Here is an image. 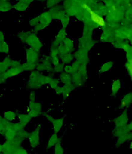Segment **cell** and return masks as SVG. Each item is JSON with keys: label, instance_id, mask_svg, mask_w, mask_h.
I'll list each match as a JSON object with an SVG mask.
<instances>
[{"label": "cell", "instance_id": "30", "mask_svg": "<svg viewBox=\"0 0 132 154\" xmlns=\"http://www.w3.org/2000/svg\"><path fill=\"white\" fill-rule=\"evenodd\" d=\"M0 51H1V44H0Z\"/></svg>", "mask_w": 132, "mask_h": 154}, {"label": "cell", "instance_id": "27", "mask_svg": "<svg viewBox=\"0 0 132 154\" xmlns=\"http://www.w3.org/2000/svg\"><path fill=\"white\" fill-rule=\"evenodd\" d=\"M17 1L21 3H23V4H26L27 5H29L33 2V0H17Z\"/></svg>", "mask_w": 132, "mask_h": 154}, {"label": "cell", "instance_id": "22", "mask_svg": "<svg viewBox=\"0 0 132 154\" xmlns=\"http://www.w3.org/2000/svg\"><path fill=\"white\" fill-rule=\"evenodd\" d=\"M57 136L56 135L54 134L52 135V137H51V139L49 141V145H48V147H50L51 146H53L54 145L56 144L57 142Z\"/></svg>", "mask_w": 132, "mask_h": 154}, {"label": "cell", "instance_id": "17", "mask_svg": "<svg viewBox=\"0 0 132 154\" xmlns=\"http://www.w3.org/2000/svg\"><path fill=\"white\" fill-rule=\"evenodd\" d=\"M112 66H113L112 61H108V62L104 63L103 66H102V67H101L100 71V73L107 72V71L111 69V67H112Z\"/></svg>", "mask_w": 132, "mask_h": 154}, {"label": "cell", "instance_id": "2", "mask_svg": "<svg viewBox=\"0 0 132 154\" xmlns=\"http://www.w3.org/2000/svg\"><path fill=\"white\" fill-rule=\"evenodd\" d=\"M39 23L35 27V32H38L45 28V27L49 26L51 21L52 17L49 11L44 12L41 15H39Z\"/></svg>", "mask_w": 132, "mask_h": 154}, {"label": "cell", "instance_id": "8", "mask_svg": "<svg viewBox=\"0 0 132 154\" xmlns=\"http://www.w3.org/2000/svg\"><path fill=\"white\" fill-rule=\"evenodd\" d=\"M66 30L65 29L62 28L60 31V32L58 33V34L56 37V39L54 42V45L57 46L58 45L60 44L63 41L64 39L66 38Z\"/></svg>", "mask_w": 132, "mask_h": 154}, {"label": "cell", "instance_id": "31", "mask_svg": "<svg viewBox=\"0 0 132 154\" xmlns=\"http://www.w3.org/2000/svg\"><path fill=\"white\" fill-rule=\"evenodd\" d=\"M33 1H34V0H33Z\"/></svg>", "mask_w": 132, "mask_h": 154}, {"label": "cell", "instance_id": "10", "mask_svg": "<svg viewBox=\"0 0 132 154\" xmlns=\"http://www.w3.org/2000/svg\"><path fill=\"white\" fill-rule=\"evenodd\" d=\"M12 8L9 0H0V11H7L10 10Z\"/></svg>", "mask_w": 132, "mask_h": 154}, {"label": "cell", "instance_id": "12", "mask_svg": "<svg viewBox=\"0 0 132 154\" xmlns=\"http://www.w3.org/2000/svg\"><path fill=\"white\" fill-rule=\"evenodd\" d=\"M125 67L129 73V75L132 76V55L130 54H127V62L125 63Z\"/></svg>", "mask_w": 132, "mask_h": 154}, {"label": "cell", "instance_id": "13", "mask_svg": "<svg viewBox=\"0 0 132 154\" xmlns=\"http://www.w3.org/2000/svg\"><path fill=\"white\" fill-rule=\"evenodd\" d=\"M121 88V83L119 79H115L113 81L112 86V95H115L118 93L119 89Z\"/></svg>", "mask_w": 132, "mask_h": 154}, {"label": "cell", "instance_id": "23", "mask_svg": "<svg viewBox=\"0 0 132 154\" xmlns=\"http://www.w3.org/2000/svg\"><path fill=\"white\" fill-rule=\"evenodd\" d=\"M39 22V17H37L33 18V19L29 21V24L32 26H36Z\"/></svg>", "mask_w": 132, "mask_h": 154}, {"label": "cell", "instance_id": "25", "mask_svg": "<svg viewBox=\"0 0 132 154\" xmlns=\"http://www.w3.org/2000/svg\"><path fill=\"white\" fill-rule=\"evenodd\" d=\"M1 51H3V52H5V53H7V52L8 51V45L4 42H2V44H1Z\"/></svg>", "mask_w": 132, "mask_h": 154}, {"label": "cell", "instance_id": "16", "mask_svg": "<svg viewBox=\"0 0 132 154\" xmlns=\"http://www.w3.org/2000/svg\"><path fill=\"white\" fill-rule=\"evenodd\" d=\"M29 5H27L26 4H23V3H21L18 2L17 3H16L14 6V8L15 10H16L17 11H26L27 8H28Z\"/></svg>", "mask_w": 132, "mask_h": 154}, {"label": "cell", "instance_id": "3", "mask_svg": "<svg viewBox=\"0 0 132 154\" xmlns=\"http://www.w3.org/2000/svg\"><path fill=\"white\" fill-rule=\"evenodd\" d=\"M25 42H26L27 44L30 45L31 48L33 49V50L38 51H39L42 47L41 42L35 33H29V35L26 38Z\"/></svg>", "mask_w": 132, "mask_h": 154}, {"label": "cell", "instance_id": "20", "mask_svg": "<svg viewBox=\"0 0 132 154\" xmlns=\"http://www.w3.org/2000/svg\"><path fill=\"white\" fill-rule=\"evenodd\" d=\"M60 20L61 21V23H62L63 28V29H66V27L67 26V25H68V23H69V15H68L67 14L65 15L62 18H61Z\"/></svg>", "mask_w": 132, "mask_h": 154}, {"label": "cell", "instance_id": "1", "mask_svg": "<svg viewBox=\"0 0 132 154\" xmlns=\"http://www.w3.org/2000/svg\"><path fill=\"white\" fill-rule=\"evenodd\" d=\"M79 4L80 5V7L82 10L86 11L89 14L90 20L92 23L102 27L106 26V22L105 20L103 19V17L101 16L100 14H97L96 11H94L90 5L84 2H79Z\"/></svg>", "mask_w": 132, "mask_h": 154}, {"label": "cell", "instance_id": "9", "mask_svg": "<svg viewBox=\"0 0 132 154\" xmlns=\"http://www.w3.org/2000/svg\"><path fill=\"white\" fill-rule=\"evenodd\" d=\"M48 69H51V62L50 60L49 57H46L45 59L43 61V63L41 65H39L38 66V70H49Z\"/></svg>", "mask_w": 132, "mask_h": 154}, {"label": "cell", "instance_id": "26", "mask_svg": "<svg viewBox=\"0 0 132 154\" xmlns=\"http://www.w3.org/2000/svg\"><path fill=\"white\" fill-rule=\"evenodd\" d=\"M63 63H61V64H57L56 66V68L55 69H56V72H61V71L63 70Z\"/></svg>", "mask_w": 132, "mask_h": 154}, {"label": "cell", "instance_id": "21", "mask_svg": "<svg viewBox=\"0 0 132 154\" xmlns=\"http://www.w3.org/2000/svg\"><path fill=\"white\" fill-rule=\"evenodd\" d=\"M62 1L63 0H47V8H51L53 6L57 5Z\"/></svg>", "mask_w": 132, "mask_h": 154}, {"label": "cell", "instance_id": "6", "mask_svg": "<svg viewBox=\"0 0 132 154\" xmlns=\"http://www.w3.org/2000/svg\"><path fill=\"white\" fill-rule=\"evenodd\" d=\"M39 128L37 129L29 135V141L32 147H36L39 143Z\"/></svg>", "mask_w": 132, "mask_h": 154}, {"label": "cell", "instance_id": "15", "mask_svg": "<svg viewBox=\"0 0 132 154\" xmlns=\"http://www.w3.org/2000/svg\"><path fill=\"white\" fill-rule=\"evenodd\" d=\"M58 54H58L57 49H54V50L51 52V62L53 63V64L55 65V66H56L57 64L59 63V60H58V57H57Z\"/></svg>", "mask_w": 132, "mask_h": 154}, {"label": "cell", "instance_id": "5", "mask_svg": "<svg viewBox=\"0 0 132 154\" xmlns=\"http://www.w3.org/2000/svg\"><path fill=\"white\" fill-rule=\"evenodd\" d=\"M75 57L78 60H79V63H82V64H85L87 62V51L85 50H79L77 51L75 54Z\"/></svg>", "mask_w": 132, "mask_h": 154}, {"label": "cell", "instance_id": "24", "mask_svg": "<svg viewBox=\"0 0 132 154\" xmlns=\"http://www.w3.org/2000/svg\"><path fill=\"white\" fill-rule=\"evenodd\" d=\"M29 33H27V32H23V33H21L19 34V37L21 39V41H23L25 42H26V39L27 38V36L29 35Z\"/></svg>", "mask_w": 132, "mask_h": 154}, {"label": "cell", "instance_id": "18", "mask_svg": "<svg viewBox=\"0 0 132 154\" xmlns=\"http://www.w3.org/2000/svg\"><path fill=\"white\" fill-rule=\"evenodd\" d=\"M21 67H22L23 70H26V71L33 70V69L35 68V63L27 62V61L26 63H24L21 66Z\"/></svg>", "mask_w": 132, "mask_h": 154}, {"label": "cell", "instance_id": "19", "mask_svg": "<svg viewBox=\"0 0 132 154\" xmlns=\"http://www.w3.org/2000/svg\"><path fill=\"white\" fill-rule=\"evenodd\" d=\"M61 58H62V61L63 63H69L72 61L73 56L71 54L69 53L64 55L63 56L61 57Z\"/></svg>", "mask_w": 132, "mask_h": 154}, {"label": "cell", "instance_id": "4", "mask_svg": "<svg viewBox=\"0 0 132 154\" xmlns=\"http://www.w3.org/2000/svg\"><path fill=\"white\" fill-rule=\"evenodd\" d=\"M39 51L33 50L32 48L28 49L26 50V55H27V62L36 63L38 60L39 57Z\"/></svg>", "mask_w": 132, "mask_h": 154}, {"label": "cell", "instance_id": "29", "mask_svg": "<svg viewBox=\"0 0 132 154\" xmlns=\"http://www.w3.org/2000/svg\"><path fill=\"white\" fill-rule=\"evenodd\" d=\"M39 1H41V2H45V0H39Z\"/></svg>", "mask_w": 132, "mask_h": 154}, {"label": "cell", "instance_id": "7", "mask_svg": "<svg viewBox=\"0 0 132 154\" xmlns=\"http://www.w3.org/2000/svg\"><path fill=\"white\" fill-rule=\"evenodd\" d=\"M23 71L22 67L21 66H17V67H13L11 69H9L7 72L5 73L6 77H12L17 75Z\"/></svg>", "mask_w": 132, "mask_h": 154}, {"label": "cell", "instance_id": "28", "mask_svg": "<svg viewBox=\"0 0 132 154\" xmlns=\"http://www.w3.org/2000/svg\"><path fill=\"white\" fill-rule=\"evenodd\" d=\"M0 42H4V35L1 32H0Z\"/></svg>", "mask_w": 132, "mask_h": 154}, {"label": "cell", "instance_id": "14", "mask_svg": "<svg viewBox=\"0 0 132 154\" xmlns=\"http://www.w3.org/2000/svg\"><path fill=\"white\" fill-rule=\"evenodd\" d=\"M131 101V94H128L123 98L121 104V108H124L125 107H128L130 106Z\"/></svg>", "mask_w": 132, "mask_h": 154}, {"label": "cell", "instance_id": "11", "mask_svg": "<svg viewBox=\"0 0 132 154\" xmlns=\"http://www.w3.org/2000/svg\"><path fill=\"white\" fill-rule=\"evenodd\" d=\"M45 116L48 117L47 118L48 119H50V121L52 123H53L55 131H56V132H57L58 131L60 130L61 126V125H62V124H63V119H57H57H53L51 118V117H50V116H46V115H45Z\"/></svg>", "mask_w": 132, "mask_h": 154}]
</instances>
